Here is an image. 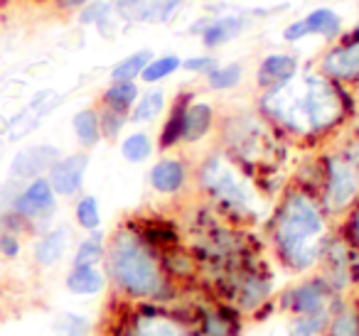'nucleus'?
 I'll list each match as a JSON object with an SVG mask.
<instances>
[{
  "label": "nucleus",
  "mask_w": 359,
  "mask_h": 336,
  "mask_svg": "<svg viewBox=\"0 0 359 336\" xmlns=\"http://www.w3.org/2000/svg\"><path fill=\"white\" fill-rule=\"evenodd\" d=\"M330 236V214L318 192L305 182L285 187L269 221V243L278 265L293 275L315 270Z\"/></svg>",
  "instance_id": "obj_2"
},
{
  "label": "nucleus",
  "mask_w": 359,
  "mask_h": 336,
  "mask_svg": "<svg viewBox=\"0 0 359 336\" xmlns=\"http://www.w3.org/2000/svg\"><path fill=\"white\" fill-rule=\"evenodd\" d=\"M99 108V125H101V138L104 140H118L123 128L128 125V115L118 113V111L104 108V106H96Z\"/></svg>",
  "instance_id": "obj_36"
},
{
  "label": "nucleus",
  "mask_w": 359,
  "mask_h": 336,
  "mask_svg": "<svg viewBox=\"0 0 359 336\" xmlns=\"http://www.w3.org/2000/svg\"><path fill=\"white\" fill-rule=\"evenodd\" d=\"M55 336H89L91 334V319L79 312H62L52 326Z\"/></svg>",
  "instance_id": "obj_35"
},
{
  "label": "nucleus",
  "mask_w": 359,
  "mask_h": 336,
  "mask_svg": "<svg viewBox=\"0 0 359 336\" xmlns=\"http://www.w3.org/2000/svg\"><path fill=\"white\" fill-rule=\"evenodd\" d=\"M182 69V59H180L177 55H160V57H153V59L148 62V66L143 69V74H140V81L143 84H160V81H165L168 76L177 74V71Z\"/></svg>",
  "instance_id": "obj_30"
},
{
  "label": "nucleus",
  "mask_w": 359,
  "mask_h": 336,
  "mask_svg": "<svg viewBox=\"0 0 359 336\" xmlns=\"http://www.w3.org/2000/svg\"><path fill=\"white\" fill-rule=\"evenodd\" d=\"M298 74H300L298 57L288 55V52H273V55H266L259 62V66H256V86L261 91H269L285 84V81H290Z\"/></svg>",
  "instance_id": "obj_15"
},
{
  "label": "nucleus",
  "mask_w": 359,
  "mask_h": 336,
  "mask_svg": "<svg viewBox=\"0 0 359 336\" xmlns=\"http://www.w3.org/2000/svg\"><path fill=\"white\" fill-rule=\"evenodd\" d=\"M74 221L86 233L101 228V206L94 194H79V199L74 204Z\"/></svg>",
  "instance_id": "obj_33"
},
{
  "label": "nucleus",
  "mask_w": 359,
  "mask_h": 336,
  "mask_svg": "<svg viewBox=\"0 0 359 336\" xmlns=\"http://www.w3.org/2000/svg\"><path fill=\"white\" fill-rule=\"evenodd\" d=\"M155 153V143L145 130H133L121 140V155L126 162L130 164H143Z\"/></svg>",
  "instance_id": "obj_29"
},
{
  "label": "nucleus",
  "mask_w": 359,
  "mask_h": 336,
  "mask_svg": "<svg viewBox=\"0 0 359 336\" xmlns=\"http://www.w3.org/2000/svg\"><path fill=\"white\" fill-rule=\"evenodd\" d=\"M342 27H344V22L337 10H332V8H315V10H310L305 18H300V20L290 22V25L285 27L283 40L298 42L310 35H318V37H325L327 42H337L339 35H342Z\"/></svg>",
  "instance_id": "obj_10"
},
{
  "label": "nucleus",
  "mask_w": 359,
  "mask_h": 336,
  "mask_svg": "<svg viewBox=\"0 0 359 336\" xmlns=\"http://www.w3.org/2000/svg\"><path fill=\"white\" fill-rule=\"evenodd\" d=\"M205 79H207V89L210 91H219V94L234 91L236 86L241 84V79H244V66H241L239 62L219 64L212 74H207Z\"/></svg>",
  "instance_id": "obj_32"
},
{
  "label": "nucleus",
  "mask_w": 359,
  "mask_h": 336,
  "mask_svg": "<svg viewBox=\"0 0 359 336\" xmlns=\"http://www.w3.org/2000/svg\"><path fill=\"white\" fill-rule=\"evenodd\" d=\"M165 106H168L165 91L158 89V86H153V89H148L145 94L138 96V101H135V106L128 113V123H133V125L153 123V120H158L160 115H163Z\"/></svg>",
  "instance_id": "obj_25"
},
{
  "label": "nucleus",
  "mask_w": 359,
  "mask_h": 336,
  "mask_svg": "<svg viewBox=\"0 0 359 336\" xmlns=\"http://www.w3.org/2000/svg\"><path fill=\"white\" fill-rule=\"evenodd\" d=\"M182 6L185 0H114V13L123 22L163 25Z\"/></svg>",
  "instance_id": "obj_12"
},
{
  "label": "nucleus",
  "mask_w": 359,
  "mask_h": 336,
  "mask_svg": "<svg viewBox=\"0 0 359 336\" xmlns=\"http://www.w3.org/2000/svg\"><path fill=\"white\" fill-rule=\"evenodd\" d=\"M357 30H359V22H357Z\"/></svg>",
  "instance_id": "obj_42"
},
{
  "label": "nucleus",
  "mask_w": 359,
  "mask_h": 336,
  "mask_svg": "<svg viewBox=\"0 0 359 336\" xmlns=\"http://www.w3.org/2000/svg\"><path fill=\"white\" fill-rule=\"evenodd\" d=\"M140 96V89L135 81H118V84H109L104 89L99 99V106L104 108H111V111H118V113H130V108L135 106Z\"/></svg>",
  "instance_id": "obj_26"
},
{
  "label": "nucleus",
  "mask_w": 359,
  "mask_h": 336,
  "mask_svg": "<svg viewBox=\"0 0 359 336\" xmlns=\"http://www.w3.org/2000/svg\"><path fill=\"white\" fill-rule=\"evenodd\" d=\"M195 182L200 192L207 194L229 216H239L241 221L259 216L256 194L249 179L241 174V169L224 150H215L202 158L200 167L195 169Z\"/></svg>",
  "instance_id": "obj_4"
},
{
  "label": "nucleus",
  "mask_w": 359,
  "mask_h": 336,
  "mask_svg": "<svg viewBox=\"0 0 359 336\" xmlns=\"http://www.w3.org/2000/svg\"><path fill=\"white\" fill-rule=\"evenodd\" d=\"M89 162H91L89 153H86V150H79V153L62 155V158L52 164L50 172H47L45 177H47V182L52 184L57 197L72 199V197H76V194H81Z\"/></svg>",
  "instance_id": "obj_9"
},
{
  "label": "nucleus",
  "mask_w": 359,
  "mask_h": 336,
  "mask_svg": "<svg viewBox=\"0 0 359 336\" xmlns=\"http://www.w3.org/2000/svg\"><path fill=\"white\" fill-rule=\"evenodd\" d=\"M202 336H239V316L226 307H210L200 314Z\"/></svg>",
  "instance_id": "obj_24"
},
{
  "label": "nucleus",
  "mask_w": 359,
  "mask_h": 336,
  "mask_svg": "<svg viewBox=\"0 0 359 336\" xmlns=\"http://www.w3.org/2000/svg\"><path fill=\"white\" fill-rule=\"evenodd\" d=\"M69 243H72L69 226L47 228V231L35 241V248H32L35 262L40 267H55L57 262L67 255V251H69Z\"/></svg>",
  "instance_id": "obj_19"
},
{
  "label": "nucleus",
  "mask_w": 359,
  "mask_h": 336,
  "mask_svg": "<svg viewBox=\"0 0 359 336\" xmlns=\"http://www.w3.org/2000/svg\"><path fill=\"white\" fill-rule=\"evenodd\" d=\"M128 336H192L185 319L158 309L155 304H143L133 314Z\"/></svg>",
  "instance_id": "obj_11"
},
{
  "label": "nucleus",
  "mask_w": 359,
  "mask_h": 336,
  "mask_svg": "<svg viewBox=\"0 0 359 336\" xmlns=\"http://www.w3.org/2000/svg\"><path fill=\"white\" fill-rule=\"evenodd\" d=\"M217 125V111L210 101H192L185 113V128H182V145H197L200 140L210 138Z\"/></svg>",
  "instance_id": "obj_18"
},
{
  "label": "nucleus",
  "mask_w": 359,
  "mask_h": 336,
  "mask_svg": "<svg viewBox=\"0 0 359 336\" xmlns=\"http://www.w3.org/2000/svg\"><path fill=\"white\" fill-rule=\"evenodd\" d=\"M190 164L182 158H172V155H165L158 162L150 167L148 172V184L155 194L160 197H175V194H182L190 184Z\"/></svg>",
  "instance_id": "obj_14"
},
{
  "label": "nucleus",
  "mask_w": 359,
  "mask_h": 336,
  "mask_svg": "<svg viewBox=\"0 0 359 336\" xmlns=\"http://www.w3.org/2000/svg\"><path fill=\"white\" fill-rule=\"evenodd\" d=\"M114 20V3L111 0H89L81 10H76V22L81 27H99L104 30Z\"/></svg>",
  "instance_id": "obj_31"
},
{
  "label": "nucleus",
  "mask_w": 359,
  "mask_h": 336,
  "mask_svg": "<svg viewBox=\"0 0 359 336\" xmlns=\"http://www.w3.org/2000/svg\"><path fill=\"white\" fill-rule=\"evenodd\" d=\"M327 321H330V309L318 312V314L293 316L288 321V336H323Z\"/></svg>",
  "instance_id": "obj_34"
},
{
  "label": "nucleus",
  "mask_w": 359,
  "mask_h": 336,
  "mask_svg": "<svg viewBox=\"0 0 359 336\" xmlns=\"http://www.w3.org/2000/svg\"><path fill=\"white\" fill-rule=\"evenodd\" d=\"M20 251H22L20 233L0 231V258H6V260H13V258L20 255Z\"/></svg>",
  "instance_id": "obj_39"
},
{
  "label": "nucleus",
  "mask_w": 359,
  "mask_h": 336,
  "mask_svg": "<svg viewBox=\"0 0 359 336\" xmlns=\"http://www.w3.org/2000/svg\"><path fill=\"white\" fill-rule=\"evenodd\" d=\"M315 192L330 216L347 214L359 199V164L347 153H327L320 160V187Z\"/></svg>",
  "instance_id": "obj_5"
},
{
  "label": "nucleus",
  "mask_w": 359,
  "mask_h": 336,
  "mask_svg": "<svg viewBox=\"0 0 359 336\" xmlns=\"http://www.w3.org/2000/svg\"><path fill=\"white\" fill-rule=\"evenodd\" d=\"M219 66V59L212 55H197V57H190V59L182 62V69L187 74H195V76H207Z\"/></svg>",
  "instance_id": "obj_37"
},
{
  "label": "nucleus",
  "mask_w": 359,
  "mask_h": 336,
  "mask_svg": "<svg viewBox=\"0 0 359 336\" xmlns=\"http://www.w3.org/2000/svg\"><path fill=\"white\" fill-rule=\"evenodd\" d=\"M318 71L339 86L359 84V30L349 40H339L320 57Z\"/></svg>",
  "instance_id": "obj_8"
},
{
  "label": "nucleus",
  "mask_w": 359,
  "mask_h": 336,
  "mask_svg": "<svg viewBox=\"0 0 359 336\" xmlns=\"http://www.w3.org/2000/svg\"><path fill=\"white\" fill-rule=\"evenodd\" d=\"M32 3H52V0H32Z\"/></svg>",
  "instance_id": "obj_41"
},
{
  "label": "nucleus",
  "mask_w": 359,
  "mask_h": 336,
  "mask_svg": "<svg viewBox=\"0 0 359 336\" xmlns=\"http://www.w3.org/2000/svg\"><path fill=\"white\" fill-rule=\"evenodd\" d=\"M246 27H249V18L244 15H212L207 27L200 32V40L207 50H217V47H224L231 40H236Z\"/></svg>",
  "instance_id": "obj_20"
},
{
  "label": "nucleus",
  "mask_w": 359,
  "mask_h": 336,
  "mask_svg": "<svg viewBox=\"0 0 359 336\" xmlns=\"http://www.w3.org/2000/svg\"><path fill=\"white\" fill-rule=\"evenodd\" d=\"M334 290L330 287V282L325 280V275H310L305 280H298L295 285H290L288 290L280 295V309L290 316H303V314H318L332 307L334 302Z\"/></svg>",
  "instance_id": "obj_6"
},
{
  "label": "nucleus",
  "mask_w": 359,
  "mask_h": 336,
  "mask_svg": "<svg viewBox=\"0 0 359 336\" xmlns=\"http://www.w3.org/2000/svg\"><path fill=\"white\" fill-rule=\"evenodd\" d=\"M72 130H74V138L81 150L89 153L91 148H96L104 140L99 125V108L96 106H86V108L76 111L74 118H72Z\"/></svg>",
  "instance_id": "obj_23"
},
{
  "label": "nucleus",
  "mask_w": 359,
  "mask_h": 336,
  "mask_svg": "<svg viewBox=\"0 0 359 336\" xmlns=\"http://www.w3.org/2000/svg\"><path fill=\"white\" fill-rule=\"evenodd\" d=\"M195 101V94L192 91H180L177 99L170 104V111L165 115V123L160 128V135H158V143L155 148L160 153H168V150L177 148L182 145V128H185V113H187V106Z\"/></svg>",
  "instance_id": "obj_17"
},
{
  "label": "nucleus",
  "mask_w": 359,
  "mask_h": 336,
  "mask_svg": "<svg viewBox=\"0 0 359 336\" xmlns=\"http://www.w3.org/2000/svg\"><path fill=\"white\" fill-rule=\"evenodd\" d=\"M259 113L290 140H318L334 133L347 118L344 86L320 71L293 76L276 89L261 91Z\"/></svg>",
  "instance_id": "obj_1"
},
{
  "label": "nucleus",
  "mask_w": 359,
  "mask_h": 336,
  "mask_svg": "<svg viewBox=\"0 0 359 336\" xmlns=\"http://www.w3.org/2000/svg\"><path fill=\"white\" fill-rule=\"evenodd\" d=\"M65 287L76 297H96L109 287L101 265H72L65 277Z\"/></svg>",
  "instance_id": "obj_21"
},
{
  "label": "nucleus",
  "mask_w": 359,
  "mask_h": 336,
  "mask_svg": "<svg viewBox=\"0 0 359 336\" xmlns=\"http://www.w3.org/2000/svg\"><path fill=\"white\" fill-rule=\"evenodd\" d=\"M62 158V150L57 145L40 143L20 150L11 162V179L13 182H30V179L45 177L50 167Z\"/></svg>",
  "instance_id": "obj_13"
},
{
  "label": "nucleus",
  "mask_w": 359,
  "mask_h": 336,
  "mask_svg": "<svg viewBox=\"0 0 359 336\" xmlns=\"http://www.w3.org/2000/svg\"><path fill=\"white\" fill-rule=\"evenodd\" d=\"M104 272L109 285L128 302L163 304L175 295L172 277L155 246L126 223L106 238Z\"/></svg>",
  "instance_id": "obj_3"
},
{
  "label": "nucleus",
  "mask_w": 359,
  "mask_h": 336,
  "mask_svg": "<svg viewBox=\"0 0 359 336\" xmlns=\"http://www.w3.org/2000/svg\"><path fill=\"white\" fill-rule=\"evenodd\" d=\"M231 285H234V302L244 312L259 309L264 302H269L271 290H273L271 277L261 275L259 270H249V267H244L236 275V280H231Z\"/></svg>",
  "instance_id": "obj_16"
},
{
  "label": "nucleus",
  "mask_w": 359,
  "mask_h": 336,
  "mask_svg": "<svg viewBox=\"0 0 359 336\" xmlns=\"http://www.w3.org/2000/svg\"><path fill=\"white\" fill-rule=\"evenodd\" d=\"M344 241L349 243L354 253L359 255V199L354 202V206L347 211V221H344Z\"/></svg>",
  "instance_id": "obj_38"
},
{
  "label": "nucleus",
  "mask_w": 359,
  "mask_h": 336,
  "mask_svg": "<svg viewBox=\"0 0 359 336\" xmlns=\"http://www.w3.org/2000/svg\"><path fill=\"white\" fill-rule=\"evenodd\" d=\"M357 304H359V300H357Z\"/></svg>",
  "instance_id": "obj_43"
},
{
  "label": "nucleus",
  "mask_w": 359,
  "mask_h": 336,
  "mask_svg": "<svg viewBox=\"0 0 359 336\" xmlns=\"http://www.w3.org/2000/svg\"><path fill=\"white\" fill-rule=\"evenodd\" d=\"M153 50H138L133 52V55L123 57L121 62H116L114 66H111V84H118V81H135L140 79V74H143V69L148 66V62L153 59Z\"/></svg>",
  "instance_id": "obj_27"
},
{
  "label": "nucleus",
  "mask_w": 359,
  "mask_h": 336,
  "mask_svg": "<svg viewBox=\"0 0 359 336\" xmlns=\"http://www.w3.org/2000/svg\"><path fill=\"white\" fill-rule=\"evenodd\" d=\"M86 3H89V0H52V6L60 13H76V10H81Z\"/></svg>",
  "instance_id": "obj_40"
},
{
  "label": "nucleus",
  "mask_w": 359,
  "mask_h": 336,
  "mask_svg": "<svg viewBox=\"0 0 359 336\" xmlns=\"http://www.w3.org/2000/svg\"><path fill=\"white\" fill-rule=\"evenodd\" d=\"M104 255H106V233L91 231L86 233L84 241H79L72 258V265H104Z\"/></svg>",
  "instance_id": "obj_28"
},
{
  "label": "nucleus",
  "mask_w": 359,
  "mask_h": 336,
  "mask_svg": "<svg viewBox=\"0 0 359 336\" xmlns=\"http://www.w3.org/2000/svg\"><path fill=\"white\" fill-rule=\"evenodd\" d=\"M11 211H15L30 228H37L40 223H47L52 214L57 211V194L47 177H37L18 187V192L11 199Z\"/></svg>",
  "instance_id": "obj_7"
},
{
  "label": "nucleus",
  "mask_w": 359,
  "mask_h": 336,
  "mask_svg": "<svg viewBox=\"0 0 359 336\" xmlns=\"http://www.w3.org/2000/svg\"><path fill=\"white\" fill-rule=\"evenodd\" d=\"M323 336H359V304L357 300H334L330 307V321Z\"/></svg>",
  "instance_id": "obj_22"
}]
</instances>
